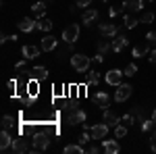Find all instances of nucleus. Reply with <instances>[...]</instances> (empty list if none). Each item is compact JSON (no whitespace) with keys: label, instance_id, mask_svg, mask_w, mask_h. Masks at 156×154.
<instances>
[{"label":"nucleus","instance_id":"nucleus-45","mask_svg":"<svg viewBox=\"0 0 156 154\" xmlns=\"http://www.w3.org/2000/svg\"><path fill=\"white\" fill-rule=\"evenodd\" d=\"M152 119H154V123H156V108H154V113H152Z\"/></svg>","mask_w":156,"mask_h":154},{"label":"nucleus","instance_id":"nucleus-26","mask_svg":"<svg viewBox=\"0 0 156 154\" xmlns=\"http://www.w3.org/2000/svg\"><path fill=\"white\" fill-rule=\"evenodd\" d=\"M154 127H156L154 119H144V121H142V131H144V133H150V131H154Z\"/></svg>","mask_w":156,"mask_h":154},{"label":"nucleus","instance_id":"nucleus-12","mask_svg":"<svg viewBox=\"0 0 156 154\" xmlns=\"http://www.w3.org/2000/svg\"><path fill=\"white\" fill-rule=\"evenodd\" d=\"M102 121L106 123L108 127H117V125H119V121H121V119L117 117V115H115L112 110H108V108H104V115H102Z\"/></svg>","mask_w":156,"mask_h":154},{"label":"nucleus","instance_id":"nucleus-17","mask_svg":"<svg viewBox=\"0 0 156 154\" xmlns=\"http://www.w3.org/2000/svg\"><path fill=\"white\" fill-rule=\"evenodd\" d=\"M123 6H125L127 11L135 13V11H142V9H144V2H142V0H123Z\"/></svg>","mask_w":156,"mask_h":154},{"label":"nucleus","instance_id":"nucleus-21","mask_svg":"<svg viewBox=\"0 0 156 154\" xmlns=\"http://www.w3.org/2000/svg\"><path fill=\"white\" fill-rule=\"evenodd\" d=\"M96 19H98V11H94V9H85L83 15H81V21L85 25H90L92 21H96Z\"/></svg>","mask_w":156,"mask_h":154},{"label":"nucleus","instance_id":"nucleus-39","mask_svg":"<svg viewBox=\"0 0 156 154\" xmlns=\"http://www.w3.org/2000/svg\"><path fill=\"white\" fill-rule=\"evenodd\" d=\"M75 4H77V6H90L92 0H75Z\"/></svg>","mask_w":156,"mask_h":154},{"label":"nucleus","instance_id":"nucleus-31","mask_svg":"<svg viewBox=\"0 0 156 154\" xmlns=\"http://www.w3.org/2000/svg\"><path fill=\"white\" fill-rule=\"evenodd\" d=\"M12 123H15V119H12L11 115H4V117H2V129H11Z\"/></svg>","mask_w":156,"mask_h":154},{"label":"nucleus","instance_id":"nucleus-42","mask_svg":"<svg viewBox=\"0 0 156 154\" xmlns=\"http://www.w3.org/2000/svg\"><path fill=\"white\" fill-rule=\"evenodd\" d=\"M15 40H17V38H15V36H6V34H4L0 42H15Z\"/></svg>","mask_w":156,"mask_h":154},{"label":"nucleus","instance_id":"nucleus-14","mask_svg":"<svg viewBox=\"0 0 156 154\" xmlns=\"http://www.w3.org/2000/svg\"><path fill=\"white\" fill-rule=\"evenodd\" d=\"M94 100H96V106H100V108H108V104H110V96L106 92H96Z\"/></svg>","mask_w":156,"mask_h":154},{"label":"nucleus","instance_id":"nucleus-1","mask_svg":"<svg viewBox=\"0 0 156 154\" xmlns=\"http://www.w3.org/2000/svg\"><path fill=\"white\" fill-rule=\"evenodd\" d=\"M90 63H92V59H90V56H85V54H79V52L71 56V65H73V69H75L77 73H87Z\"/></svg>","mask_w":156,"mask_h":154},{"label":"nucleus","instance_id":"nucleus-5","mask_svg":"<svg viewBox=\"0 0 156 154\" xmlns=\"http://www.w3.org/2000/svg\"><path fill=\"white\" fill-rule=\"evenodd\" d=\"M50 146V138L48 133H44V131H40L34 135V150H46Z\"/></svg>","mask_w":156,"mask_h":154},{"label":"nucleus","instance_id":"nucleus-20","mask_svg":"<svg viewBox=\"0 0 156 154\" xmlns=\"http://www.w3.org/2000/svg\"><path fill=\"white\" fill-rule=\"evenodd\" d=\"M46 77H48V69H46V67H34V69H31V79L42 81V79H46Z\"/></svg>","mask_w":156,"mask_h":154},{"label":"nucleus","instance_id":"nucleus-6","mask_svg":"<svg viewBox=\"0 0 156 154\" xmlns=\"http://www.w3.org/2000/svg\"><path fill=\"white\" fill-rule=\"evenodd\" d=\"M123 75H125V73L121 71V69H110V71H106L104 79H106L108 85H121V79H123Z\"/></svg>","mask_w":156,"mask_h":154},{"label":"nucleus","instance_id":"nucleus-30","mask_svg":"<svg viewBox=\"0 0 156 154\" xmlns=\"http://www.w3.org/2000/svg\"><path fill=\"white\" fill-rule=\"evenodd\" d=\"M127 129H129V127H125V125H117V127H115V138H125V135H127Z\"/></svg>","mask_w":156,"mask_h":154},{"label":"nucleus","instance_id":"nucleus-27","mask_svg":"<svg viewBox=\"0 0 156 154\" xmlns=\"http://www.w3.org/2000/svg\"><path fill=\"white\" fill-rule=\"evenodd\" d=\"M81 152H83L81 144H71V146L65 148V154H81Z\"/></svg>","mask_w":156,"mask_h":154},{"label":"nucleus","instance_id":"nucleus-40","mask_svg":"<svg viewBox=\"0 0 156 154\" xmlns=\"http://www.w3.org/2000/svg\"><path fill=\"white\" fill-rule=\"evenodd\" d=\"M148 59H150V63H152V65H156V48H154V50H150Z\"/></svg>","mask_w":156,"mask_h":154},{"label":"nucleus","instance_id":"nucleus-33","mask_svg":"<svg viewBox=\"0 0 156 154\" xmlns=\"http://www.w3.org/2000/svg\"><path fill=\"white\" fill-rule=\"evenodd\" d=\"M123 9H125V6H110V9H108V15H110V19H115L117 15H121V13H123Z\"/></svg>","mask_w":156,"mask_h":154},{"label":"nucleus","instance_id":"nucleus-19","mask_svg":"<svg viewBox=\"0 0 156 154\" xmlns=\"http://www.w3.org/2000/svg\"><path fill=\"white\" fill-rule=\"evenodd\" d=\"M37 29L40 31H44V34H48L50 29H52V21H50L48 17H37Z\"/></svg>","mask_w":156,"mask_h":154},{"label":"nucleus","instance_id":"nucleus-28","mask_svg":"<svg viewBox=\"0 0 156 154\" xmlns=\"http://www.w3.org/2000/svg\"><path fill=\"white\" fill-rule=\"evenodd\" d=\"M123 73H125L127 77H133V75L137 73V65H135V63H129V65H127V67L123 69Z\"/></svg>","mask_w":156,"mask_h":154},{"label":"nucleus","instance_id":"nucleus-41","mask_svg":"<svg viewBox=\"0 0 156 154\" xmlns=\"http://www.w3.org/2000/svg\"><path fill=\"white\" fill-rule=\"evenodd\" d=\"M98 150H100V148H98L96 144H92V146L87 148V152H90V154H98Z\"/></svg>","mask_w":156,"mask_h":154},{"label":"nucleus","instance_id":"nucleus-11","mask_svg":"<svg viewBox=\"0 0 156 154\" xmlns=\"http://www.w3.org/2000/svg\"><path fill=\"white\" fill-rule=\"evenodd\" d=\"M56 44H58V42H56V38L48 34V36L42 38V44H40V48H42L44 52H50V50H54V48H56Z\"/></svg>","mask_w":156,"mask_h":154},{"label":"nucleus","instance_id":"nucleus-23","mask_svg":"<svg viewBox=\"0 0 156 154\" xmlns=\"http://www.w3.org/2000/svg\"><path fill=\"white\" fill-rule=\"evenodd\" d=\"M46 9H48L46 2H44V0H37L36 4L31 6V13H34L36 17H44V15H46Z\"/></svg>","mask_w":156,"mask_h":154},{"label":"nucleus","instance_id":"nucleus-24","mask_svg":"<svg viewBox=\"0 0 156 154\" xmlns=\"http://www.w3.org/2000/svg\"><path fill=\"white\" fill-rule=\"evenodd\" d=\"M98 81H100V73L87 71V75H85V85H98Z\"/></svg>","mask_w":156,"mask_h":154},{"label":"nucleus","instance_id":"nucleus-22","mask_svg":"<svg viewBox=\"0 0 156 154\" xmlns=\"http://www.w3.org/2000/svg\"><path fill=\"white\" fill-rule=\"evenodd\" d=\"M102 148H104L106 154H117L121 150L119 144H117V140H104V146H102Z\"/></svg>","mask_w":156,"mask_h":154},{"label":"nucleus","instance_id":"nucleus-16","mask_svg":"<svg viewBox=\"0 0 156 154\" xmlns=\"http://www.w3.org/2000/svg\"><path fill=\"white\" fill-rule=\"evenodd\" d=\"M150 54V46H148V42L146 44H137V46H133V56L135 59H142V56H148Z\"/></svg>","mask_w":156,"mask_h":154},{"label":"nucleus","instance_id":"nucleus-32","mask_svg":"<svg viewBox=\"0 0 156 154\" xmlns=\"http://www.w3.org/2000/svg\"><path fill=\"white\" fill-rule=\"evenodd\" d=\"M98 50H100V54H104V52H108V50H112V44H108V42H98Z\"/></svg>","mask_w":156,"mask_h":154},{"label":"nucleus","instance_id":"nucleus-15","mask_svg":"<svg viewBox=\"0 0 156 154\" xmlns=\"http://www.w3.org/2000/svg\"><path fill=\"white\" fill-rule=\"evenodd\" d=\"M19 29H21V31H25V34H29V31L37 29V23H36V21H31L29 17H25V19H21V21H19Z\"/></svg>","mask_w":156,"mask_h":154},{"label":"nucleus","instance_id":"nucleus-18","mask_svg":"<svg viewBox=\"0 0 156 154\" xmlns=\"http://www.w3.org/2000/svg\"><path fill=\"white\" fill-rule=\"evenodd\" d=\"M11 144H12L11 133H9L6 129H2V133H0V150H9V148H11Z\"/></svg>","mask_w":156,"mask_h":154},{"label":"nucleus","instance_id":"nucleus-46","mask_svg":"<svg viewBox=\"0 0 156 154\" xmlns=\"http://www.w3.org/2000/svg\"><path fill=\"white\" fill-rule=\"evenodd\" d=\"M102 2H108V0H102Z\"/></svg>","mask_w":156,"mask_h":154},{"label":"nucleus","instance_id":"nucleus-35","mask_svg":"<svg viewBox=\"0 0 156 154\" xmlns=\"http://www.w3.org/2000/svg\"><path fill=\"white\" fill-rule=\"evenodd\" d=\"M90 140H92V131H83V133L79 135V144H81V146H83V144H87Z\"/></svg>","mask_w":156,"mask_h":154},{"label":"nucleus","instance_id":"nucleus-29","mask_svg":"<svg viewBox=\"0 0 156 154\" xmlns=\"http://www.w3.org/2000/svg\"><path fill=\"white\" fill-rule=\"evenodd\" d=\"M133 121H135V117H133V115H123L119 123H121V125H125V127H131Z\"/></svg>","mask_w":156,"mask_h":154},{"label":"nucleus","instance_id":"nucleus-37","mask_svg":"<svg viewBox=\"0 0 156 154\" xmlns=\"http://www.w3.org/2000/svg\"><path fill=\"white\" fill-rule=\"evenodd\" d=\"M37 79H34V81H31V83H29V85H27V90H29V94H36V92H37Z\"/></svg>","mask_w":156,"mask_h":154},{"label":"nucleus","instance_id":"nucleus-34","mask_svg":"<svg viewBox=\"0 0 156 154\" xmlns=\"http://www.w3.org/2000/svg\"><path fill=\"white\" fill-rule=\"evenodd\" d=\"M152 21H154V13L146 11L144 15H142V23H152Z\"/></svg>","mask_w":156,"mask_h":154},{"label":"nucleus","instance_id":"nucleus-25","mask_svg":"<svg viewBox=\"0 0 156 154\" xmlns=\"http://www.w3.org/2000/svg\"><path fill=\"white\" fill-rule=\"evenodd\" d=\"M137 23H142L137 17H133V15H125V27H127V29H135Z\"/></svg>","mask_w":156,"mask_h":154},{"label":"nucleus","instance_id":"nucleus-38","mask_svg":"<svg viewBox=\"0 0 156 154\" xmlns=\"http://www.w3.org/2000/svg\"><path fill=\"white\" fill-rule=\"evenodd\" d=\"M150 148L156 152V131H152V138H150Z\"/></svg>","mask_w":156,"mask_h":154},{"label":"nucleus","instance_id":"nucleus-43","mask_svg":"<svg viewBox=\"0 0 156 154\" xmlns=\"http://www.w3.org/2000/svg\"><path fill=\"white\" fill-rule=\"evenodd\" d=\"M92 60H94V63H102V60H104V54H96Z\"/></svg>","mask_w":156,"mask_h":154},{"label":"nucleus","instance_id":"nucleus-4","mask_svg":"<svg viewBox=\"0 0 156 154\" xmlns=\"http://www.w3.org/2000/svg\"><path fill=\"white\" fill-rule=\"evenodd\" d=\"M133 88L129 85V83H121V85H117V92H115V100L117 102H125L129 96H131Z\"/></svg>","mask_w":156,"mask_h":154},{"label":"nucleus","instance_id":"nucleus-9","mask_svg":"<svg viewBox=\"0 0 156 154\" xmlns=\"http://www.w3.org/2000/svg\"><path fill=\"white\" fill-rule=\"evenodd\" d=\"M21 52H23V59L31 60V59H37V56H40L42 48H40V46H34V44H25Z\"/></svg>","mask_w":156,"mask_h":154},{"label":"nucleus","instance_id":"nucleus-10","mask_svg":"<svg viewBox=\"0 0 156 154\" xmlns=\"http://www.w3.org/2000/svg\"><path fill=\"white\" fill-rule=\"evenodd\" d=\"M110 44H112V52H121L123 48L129 44V40L123 36V34H119V36H115V38H112V42H110Z\"/></svg>","mask_w":156,"mask_h":154},{"label":"nucleus","instance_id":"nucleus-3","mask_svg":"<svg viewBox=\"0 0 156 154\" xmlns=\"http://www.w3.org/2000/svg\"><path fill=\"white\" fill-rule=\"evenodd\" d=\"M85 121V113L83 110H79V108H69V113H67V123L69 125H77V123H83Z\"/></svg>","mask_w":156,"mask_h":154},{"label":"nucleus","instance_id":"nucleus-44","mask_svg":"<svg viewBox=\"0 0 156 154\" xmlns=\"http://www.w3.org/2000/svg\"><path fill=\"white\" fill-rule=\"evenodd\" d=\"M15 85H17V81H15V79H11V81H9V88H11V90H15Z\"/></svg>","mask_w":156,"mask_h":154},{"label":"nucleus","instance_id":"nucleus-8","mask_svg":"<svg viewBox=\"0 0 156 154\" xmlns=\"http://www.w3.org/2000/svg\"><path fill=\"white\" fill-rule=\"evenodd\" d=\"M98 29H100V34H102L104 38H110V40H112L115 36H119V27H117L115 23H100Z\"/></svg>","mask_w":156,"mask_h":154},{"label":"nucleus","instance_id":"nucleus-36","mask_svg":"<svg viewBox=\"0 0 156 154\" xmlns=\"http://www.w3.org/2000/svg\"><path fill=\"white\" fill-rule=\"evenodd\" d=\"M146 42H150V44L156 46V31H148V34H146Z\"/></svg>","mask_w":156,"mask_h":154},{"label":"nucleus","instance_id":"nucleus-2","mask_svg":"<svg viewBox=\"0 0 156 154\" xmlns=\"http://www.w3.org/2000/svg\"><path fill=\"white\" fill-rule=\"evenodd\" d=\"M62 40H65L67 44H75V42L79 40V25L77 23L67 25V27L62 29Z\"/></svg>","mask_w":156,"mask_h":154},{"label":"nucleus","instance_id":"nucleus-7","mask_svg":"<svg viewBox=\"0 0 156 154\" xmlns=\"http://www.w3.org/2000/svg\"><path fill=\"white\" fill-rule=\"evenodd\" d=\"M108 129H110V127H108L104 121H102V123H96V125L90 129V131H92V140H102V138H106Z\"/></svg>","mask_w":156,"mask_h":154},{"label":"nucleus","instance_id":"nucleus-13","mask_svg":"<svg viewBox=\"0 0 156 154\" xmlns=\"http://www.w3.org/2000/svg\"><path fill=\"white\" fill-rule=\"evenodd\" d=\"M11 150H12V152H17V154H23V152H27V150H29V146H27V142H25V140L17 138V140H12Z\"/></svg>","mask_w":156,"mask_h":154}]
</instances>
